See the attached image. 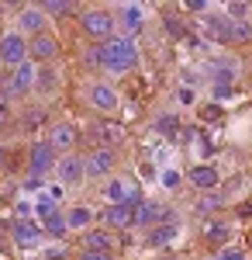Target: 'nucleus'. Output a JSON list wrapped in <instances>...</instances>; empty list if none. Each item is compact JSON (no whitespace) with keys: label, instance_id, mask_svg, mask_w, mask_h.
<instances>
[{"label":"nucleus","instance_id":"f257e3e1","mask_svg":"<svg viewBox=\"0 0 252 260\" xmlns=\"http://www.w3.org/2000/svg\"><path fill=\"white\" fill-rule=\"evenodd\" d=\"M97 62L100 70L107 73H128L138 66V45L135 39H124V35H114V39L100 42L97 45Z\"/></svg>","mask_w":252,"mask_h":260},{"label":"nucleus","instance_id":"f03ea898","mask_svg":"<svg viewBox=\"0 0 252 260\" xmlns=\"http://www.w3.org/2000/svg\"><path fill=\"white\" fill-rule=\"evenodd\" d=\"M79 28H83V35H90V39L107 42V39H114V28H117V24H114V14H111V11L94 7V11H83Z\"/></svg>","mask_w":252,"mask_h":260},{"label":"nucleus","instance_id":"7ed1b4c3","mask_svg":"<svg viewBox=\"0 0 252 260\" xmlns=\"http://www.w3.org/2000/svg\"><path fill=\"white\" fill-rule=\"evenodd\" d=\"M56 146L49 139H38V142H31V149H28V174L31 177H45L49 170H56Z\"/></svg>","mask_w":252,"mask_h":260},{"label":"nucleus","instance_id":"20e7f679","mask_svg":"<svg viewBox=\"0 0 252 260\" xmlns=\"http://www.w3.org/2000/svg\"><path fill=\"white\" fill-rule=\"evenodd\" d=\"M21 62H28V39L21 35L18 28L4 31L0 35V66H14L18 70Z\"/></svg>","mask_w":252,"mask_h":260},{"label":"nucleus","instance_id":"39448f33","mask_svg":"<svg viewBox=\"0 0 252 260\" xmlns=\"http://www.w3.org/2000/svg\"><path fill=\"white\" fill-rule=\"evenodd\" d=\"M104 198H107V205H132V208H138V205L145 201L142 198V187L132 184V180H124V177H111L107 180Z\"/></svg>","mask_w":252,"mask_h":260},{"label":"nucleus","instance_id":"423d86ee","mask_svg":"<svg viewBox=\"0 0 252 260\" xmlns=\"http://www.w3.org/2000/svg\"><path fill=\"white\" fill-rule=\"evenodd\" d=\"M18 31L24 35V39H38V35L49 31V18L41 14L38 4H28V7L18 11Z\"/></svg>","mask_w":252,"mask_h":260},{"label":"nucleus","instance_id":"0eeeda50","mask_svg":"<svg viewBox=\"0 0 252 260\" xmlns=\"http://www.w3.org/2000/svg\"><path fill=\"white\" fill-rule=\"evenodd\" d=\"M114 24L121 28L124 39H135V35H142V28H145V11L138 4H121L117 14H114Z\"/></svg>","mask_w":252,"mask_h":260},{"label":"nucleus","instance_id":"6e6552de","mask_svg":"<svg viewBox=\"0 0 252 260\" xmlns=\"http://www.w3.org/2000/svg\"><path fill=\"white\" fill-rule=\"evenodd\" d=\"M56 174H59V184H62V187H76V184H83V177H87V163H83V156H76V153H66V156L56 163Z\"/></svg>","mask_w":252,"mask_h":260},{"label":"nucleus","instance_id":"1a4fd4ad","mask_svg":"<svg viewBox=\"0 0 252 260\" xmlns=\"http://www.w3.org/2000/svg\"><path fill=\"white\" fill-rule=\"evenodd\" d=\"M166 219H173V212H170V208H162L159 201H142V205L135 208L132 225H138V229H152V225H162Z\"/></svg>","mask_w":252,"mask_h":260},{"label":"nucleus","instance_id":"9d476101","mask_svg":"<svg viewBox=\"0 0 252 260\" xmlns=\"http://www.w3.org/2000/svg\"><path fill=\"white\" fill-rule=\"evenodd\" d=\"M83 163H87V177H107V174L114 170V163H117V153L111 146H100L90 156H83Z\"/></svg>","mask_w":252,"mask_h":260},{"label":"nucleus","instance_id":"9b49d317","mask_svg":"<svg viewBox=\"0 0 252 260\" xmlns=\"http://www.w3.org/2000/svg\"><path fill=\"white\" fill-rule=\"evenodd\" d=\"M59 56V39L52 31H45L38 39H28V59L31 62H52Z\"/></svg>","mask_w":252,"mask_h":260},{"label":"nucleus","instance_id":"f8f14e48","mask_svg":"<svg viewBox=\"0 0 252 260\" xmlns=\"http://www.w3.org/2000/svg\"><path fill=\"white\" fill-rule=\"evenodd\" d=\"M197 28L211 42H232V21L225 18V14H204V18L197 21Z\"/></svg>","mask_w":252,"mask_h":260},{"label":"nucleus","instance_id":"ddd939ff","mask_svg":"<svg viewBox=\"0 0 252 260\" xmlns=\"http://www.w3.org/2000/svg\"><path fill=\"white\" fill-rule=\"evenodd\" d=\"M132 219H135V208L132 205H107L104 212H100V222H104V229H128L132 225Z\"/></svg>","mask_w":252,"mask_h":260},{"label":"nucleus","instance_id":"4468645a","mask_svg":"<svg viewBox=\"0 0 252 260\" xmlns=\"http://www.w3.org/2000/svg\"><path fill=\"white\" fill-rule=\"evenodd\" d=\"M87 98H90V108H97V111H117V104H121V98H117V90L111 83H94Z\"/></svg>","mask_w":252,"mask_h":260},{"label":"nucleus","instance_id":"2eb2a0df","mask_svg":"<svg viewBox=\"0 0 252 260\" xmlns=\"http://www.w3.org/2000/svg\"><path fill=\"white\" fill-rule=\"evenodd\" d=\"M187 180L194 184V191H211V187H218L221 174H218V167H211V163H197V167H190Z\"/></svg>","mask_w":252,"mask_h":260},{"label":"nucleus","instance_id":"dca6fc26","mask_svg":"<svg viewBox=\"0 0 252 260\" xmlns=\"http://www.w3.org/2000/svg\"><path fill=\"white\" fill-rule=\"evenodd\" d=\"M35 80H38V66L31 59L21 62L18 70H14V77H11V94H28V90H35Z\"/></svg>","mask_w":252,"mask_h":260},{"label":"nucleus","instance_id":"f3484780","mask_svg":"<svg viewBox=\"0 0 252 260\" xmlns=\"http://www.w3.org/2000/svg\"><path fill=\"white\" fill-rule=\"evenodd\" d=\"M41 225H35V222H28V219H21V222H14V243H18L21 250H35L41 243Z\"/></svg>","mask_w":252,"mask_h":260},{"label":"nucleus","instance_id":"a211bd4d","mask_svg":"<svg viewBox=\"0 0 252 260\" xmlns=\"http://www.w3.org/2000/svg\"><path fill=\"white\" fill-rule=\"evenodd\" d=\"M66 229H69V233H87V229H94V212H90L87 205H73V208L66 212Z\"/></svg>","mask_w":252,"mask_h":260},{"label":"nucleus","instance_id":"6ab92c4d","mask_svg":"<svg viewBox=\"0 0 252 260\" xmlns=\"http://www.w3.org/2000/svg\"><path fill=\"white\" fill-rule=\"evenodd\" d=\"M49 142L56 146V153H62V149L69 153V149L76 146V128H73L69 121H62V125H56V128H52V136H49Z\"/></svg>","mask_w":252,"mask_h":260},{"label":"nucleus","instance_id":"aec40b11","mask_svg":"<svg viewBox=\"0 0 252 260\" xmlns=\"http://www.w3.org/2000/svg\"><path fill=\"white\" fill-rule=\"evenodd\" d=\"M83 243H87V250H111L114 246V233L111 229H87L83 233Z\"/></svg>","mask_w":252,"mask_h":260},{"label":"nucleus","instance_id":"412c9836","mask_svg":"<svg viewBox=\"0 0 252 260\" xmlns=\"http://www.w3.org/2000/svg\"><path fill=\"white\" fill-rule=\"evenodd\" d=\"M41 14L52 21V18H69V14H76V4H69V0H45V4H38Z\"/></svg>","mask_w":252,"mask_h":260},{"label":"nucleus","instance_id":"4be33fe9","mask_svg":"<svg viewBox=\"0 0 252 260\" xmlns=\"http://www.w3.org/2000/svg\"><path fill=\"white\" fill-rule=\"evenodd\" d=\"M204 240H207V243H225V240H228V222L211 219L207 225H204Z\"/></svg>","mask_w":252,"mask_h":260},{"label":"nucleus","instance_id":"5701e85b","mask_svg":"<svg viewBox=\"0 0 252 260\" xmlns=\"http://www.w3.org/2000/svg\"><path fill=\"white\" fill-rule=\"evenodd\" d=\"M59 87V73H52V70H38V80H35V90H41V94H52Z\"/></svg>","mask_w":252,"mask_h":260},{"label":"nucleus","instance_id":"b1692460","mask_svg":"<svg viewBox=\"0 0 252 260\" xmlns=\"http://www.w3.org/2000/svg\"><path fill=\"white\" fill-rule=\"evenodd\" d=\"M159 184L166 187V191H180V184H183V174L173 170V167H166L162 174H159Z\"/></svg>","mask_w":252,"mask_h":260},{"label":"nucleus","instance_id":"393cba45","mask_svg":"<svg viewBox=\"0 0 252 260\" xmlns=\"http://www.w3.org/2000/svg\"><path fill=\"white\" fill-rule=\"evenodd\" d=\"M170 236H173V225H155V229H149V246H162V243H170Z\"/></svg>","mask_w":252,"mask_h":260},{"label":"nucleus","instance_id":"a878e982","mask_svg":"<svg viewBox=\"0 0 252 260\" xmlns=\"http://www.w3.org/2000/svg\"><path fill=\"white\" fill-rule=\"evenodd\" d=\"M155 132L159 136H176V115H159L155 118Z\"/></svg>","mask_w":252,"mask_h":260},{"label":"nucleus","instance_id":"bb28decb","mask_svg":"<svg viewBox=\"0 0 252 260\" xmlns=\"http://www.w3.org/2000/svg\"><path fill=\"white\" fill-rule=\"evenodd\" d=\"M232 42H252V24L232 21Z\"/></svg>","mask_w":252,"mask_h":260},{"label":"nucleus","instance_id":"cd10ccee","mask_svg":"<svg viewBox=\"0 0 252 260\" xmlns=\"http://www.w3.org/2000/svg\"><path fill=\"white\" fill-rule=\"evenodd\" d=\"M245 14H249V4H242V0H235V4L225 7V18L228 21H245Z\"/></svg>","mask_w":252,"mask_h":260},{"label":"nucleus","instance_id":"c85d7f7f","mask_svg":"<svg viewBox=\"0 0 252 260\" xmlns=\"http://www.w3.org/2000/svg\"><path fill=\"white\" fill-rule=\"evenodd\" d=\"M221 205H225V198H221V194H204V198L197 201V212H218Z\"/></svg>","mask_w":252,"mask_h":260},{"label":"nucleus","instance_id":"c756f323","mask_svg":"<svg viewBox=\"0 0 252 260\" xmlns=\"http://www.w3.org/2000/svg\"><path fill=\"white\" fill-rule=\"evenodd\" d=\"M214 260H245V250L242 246H221L214 253Z\"/></svg>","mask_w":252,"mask_h":260},{"label":"nucleus","instance_id":"7c9ffc66","mask_svg":"<svg viewBox=\"0 0 252 260\" xmlns=\"http://www.w3.org/2000/svg\"><path fill=\"white\" fill-rule=\"evenodd\" d=\"M79 260H114V253L111 250H83Z\"/></svg>","mask_w":252,"mask_h":260},{"label":"nucleus","instance_id":"2f4dec72","mask_svg":"<svg viewBox=\"0 0 252 260\" xmlns=\"http://www.w3.org/2000/svg\"><path fill=\"white\" fill-rule=\"evenodd\" d=\"M162 24L170 28V35H183V24H180V18H176V14H170V18L162 21Z\"/></svg>","mask_w":252,"mask_h":260},{"label":"nucleus","instance_id":"473e14b6","mask_svg":"<svg viewBox=\"0 0 252 260\" xmlns=\"http://www.w3.org/2000/svg\"><path fill=\"white\" fill-rule=\"evenodd\" d=\"M59 198H62V184H52V187H49V201L59 205Z\"/></svg>","mask_w":252,"mask_h":260},{"label":"nucleus","instance_id":"72a5a7b5","mask_svg":"<svg viewBox=\"0 0 252 260\" xmlns=\"http://www.w3.org/2000/svg\"><path fill=\"white\" fill-rule=\"evenodd\" d=\"M24 187H28V191H38V187H41V177H31V174H28V180H24Z\"/></svg>","mask_w":252,"mask_h":260},{"label":"nucleus","instance_id":"f704fd0d","mask_svg":"<svg viewBox=\"0 0 252 260\" xmlns=\"http://www.w3.org/2000/svg\"><path fill=\"white\" fill-rule=\"evenodd\" d=\"M18 215H21V219H28V215H31V205H24V201H21V205H18Z\"/></svg>","mask_w":252,"mask_h":260},{"label":"nucleus","instance_id":"c9c22d12","mask_svg":"<svg viewBox=\"0 0 252 260\" xmlns=\"http://www.w3.org/2000/svg\"><path fill=\"white\" fill-rule=\"evenodd\" d=\"M249 243H252V236H249Z\"/></svg>","mask_w":252,"mask_h":260}]
</instances>
